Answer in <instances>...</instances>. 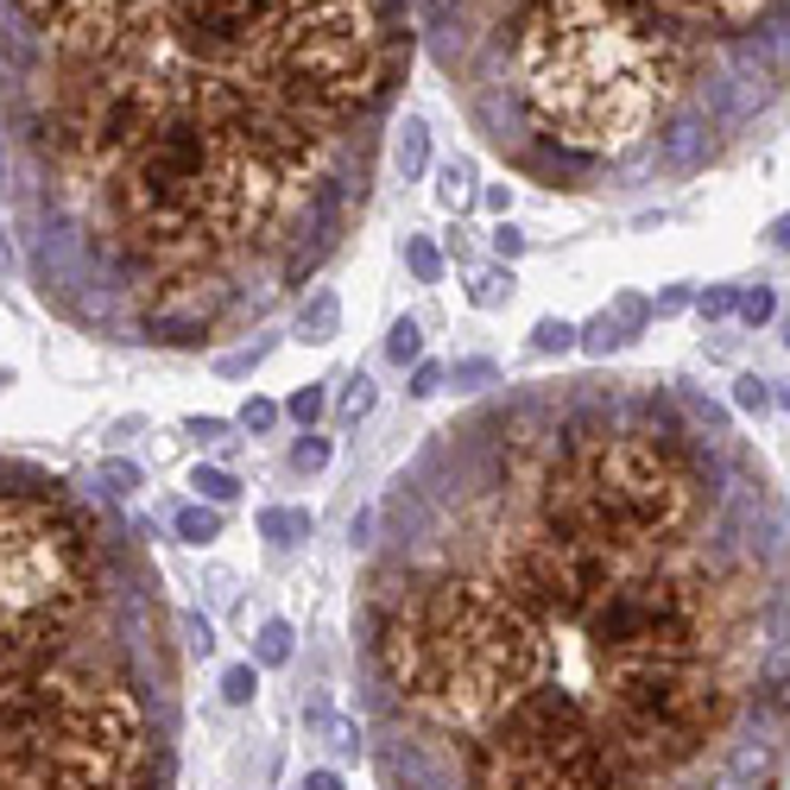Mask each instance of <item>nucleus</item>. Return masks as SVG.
Segmentation results:
<instances>
[{"mask_svg": "<svg viewBox=\"0 0 790 790\" xmlns=\"http://www.w3.org/2000/svg\"><path fill=\"white\" fill-rule=\"evenodd\" d=\"M443 380H449V367H436V360H418L405 393H411V398H431V393H443Z\"/></svg>", "mask_w": 790, "mask_h": 790, "instance_id": "obj_25", "label": "nucleus"}, {"mask_svg": "<svg viewBox=\"0 0 790 790\" xmlns=\"http://www.w3.org/2000/svg\"><path fill=\"white\" fill-rule=\"evenodd\" d=\"M190 487H196V500H209V506H234L241 500V481L228 474V468H190Z\"/></svg>", "mask_w": 790, "mask_h": 790, "instance_id": "obj_11", "label": "nucleus"}, {"mask_svg": "<svg viewBox=\"0 0 790 790\" xmlns=\"http://www.w3.org/2000/svg\"><path fill=\"white\" fill-rule=\"evenodd\" d=\"M734 297H740V291H727V285L702 291V297H696V310H702V323H715V317H727V310H734Z\"/></svg>", "mask_w": 790, "mask_h": 790, "instance_id": "obj_30", "label": "nucleus"}, {"mask_svg": "<svg viewBox=\"0 0 790 790\" xmlns=\"http://www.w3.org/2000/svg\"><path fill=\"white\" fill-rule=\"evenodd\" d=\"M7 380H13V373H7V367H0V386H7Z\"/></svg>", "mask_w": 790, "mask_h": 790, "instance_id": "obj_40", "label": "nucleus"}, {"mask_svg": "<svg viewBox=\"0 0 790 790\" xmlns=\"http://www.w3.org/2000/svg\"><path fill=\"white\" fill-rule=\"evenodd\" d=\"M259 355H266V348H241V355L221 360V373H253V367H259Z\"/></svg>", "mask_w": 790, "mask_h": 790, "instance_id": "obj_34", "label": "nucleus"}, {"mask_svg": "<svg viewBox=\"0 0 790 790\" xmlns=\"http://www.w3.org/2000/svg\"><path fill=\"white\" fill-rule=\"evenodd\" d=\"M772 709H778V715H785V709H790V671H785V677H778V683H772Z\"/></svg>", "mask_w": 790, "mask_h": 790, "instance_id": "obj_37", "label": "nucleus"}, {"mask_svg": "<svg viewBox=\"0 0 790 790\" xmlns=\"http://www.w3.org/2000/svg\"><path fill=\"white\" fill-rule=\"evenodd\" d=\"M683 89V44L639 0H532L512 33V95L557 158L613 165L651 145Z\"/></svg>", "mask_w": 790, "mask_h": 790, "instance_id": "obj_2", "label": "nucleus"}, {"mask_svg": "<svg viewBox=\"0 0 790 790\" xmlns=\"http://www.w3.org/2000/svg\"><path fill=\"white\" fill-rule=\"evenodd\" d=\"M291 468H297V474H323L329 468V436L304 431L297 443H291Z\"/></svg>", "mask_w": 790, "mask_h": 790, "instance_id": "obj_18", "label": "nucleus"}, {"mask_svg": "<svg viewBox=\"0 0 790 790\" xmlns=\"http://www.w3.org/2000/svg\"><path fill=\"white\" fill-rule=\"evenodd\" d=\"M734 405H740V411H765V405H772V386H765L759 373H740V380H734Z\"/></svg>", "mask_w": 790, "mask_h": 790, "instance_id": "obj_24", "label": "nucleus"}, {"mask_svg": "<svg viewBox=\"0 0 790 790\" xmlns=\"http://www.w3.org/2000/svg\"><path fill=\"white\" fill-rule=\"evenodd\" d=\"M411 38L398 33L393 7L380 0H317L291 20L266 51V82L291 114L317 127H348L355 114L393 95Z\"/></svg>", "mask_w": 790, "mask_h": 790, "instance_id": "obj_3", "label": "nucleus"}, {"mask_svg": "<svg viewBox=\"0 0 790 790\" xmlns=\"http://www.w3.org/2000/svg\"><path fill=\"white\" fill-rule=\"evenodd\" d=\"M241 424H247V431H272V424H279V405H272V398H247V405H241Z\"/></svg>", "mask_w": 790, "mask_h": 790, "instance_id": "obj_29", "label": "nucleus"}, {"mask_svg": "<svg viewBox=\"0 0 790 790\" xmlns=\"http://www.w3.org/2000/svg\"><path fill=\"white\" fill-rule=\"evenodd\" d=\"M310 512L304 506H266L259 512V538H272V544H291V538H310Z\"/></svg>", "mask_w": 790, "mask_h": 790, "instance_id": "obj_9", "label": "nucleus"}, {"mask_svg": "<svg viewBox=\"0 0 790 790\" xmlns=\"http://www.w3.org/2000/svg\"><path fill=\"white\" fill-rule=\"evenodd\" d=\"M304 790H342V778L335 772H304Z\"/></svg>", "mask_w": 790, "mask_h": 790, "instance_id": "obj_36", "label": "nucleus"}, {"mask_svg": "<svg viewBox=\"0 0 790 790\" xmlns=\"http://www.w3.org/2000/svg\"><path fill=\"white\" fill-rule=\"evenodd\" d=\"M626 342H633V335L620 329L613 310H601V317H588V323L575 329V348H582V355H595V360H608L613 348H626Z\"/></svg>", "mask_w": 790, "mask_h": 790, "instance_id": "obj_6", "label": "nucleus"}, {"mask_svg": "<svg viewBox=\"0 0 790 790\" xmlns=\"http://www.w3.org/2000/svg\"><path fill=\"white\" fill-rule=\"evenodd\" d=\"M158 582L71 481L0 462V790H171Z\"/></svg>", "mask_w": 790, "mask_h": 790, "instance_id": "obj_1", "label": "nucleus"}, {"mask_svg": "<svg viewBox=\"0 0 790 790\" xmlns=\"http://www.w3.org/2000/svg\"><path fill=\"white\" fill-rule=\"evenodd\" d=\"M696 304V291L689 285H664L658 297H651V317H677V310H689Z\"/></svg>", "mask_w": 790, "mask_h": 790, "instance_id": "obj_26", "label": "nucleus"}, {"mask_svg": "<svg viewBox=\"0 0 790 790\" xmlns=\"http://www.w3.org/2000/svg\"><path fill=\"white\" fill-rule=\"evenodd\" d=\"M190 436H203V443H221V436H228V424H221V418H190Z\"/></svg>", "mask_w": 790, "mask_h": 790, "instance_id": "obj_35", "label": "nucleus"}, {"mask_svg": "<svg viewBox=\"0 0 790 790\" xmlns=\"http://www.w3.org/2000/svg\"><path fill=\"white\" fill-rule=\"evenodd\" d=\"M651 20L671 13V20H696V26H721V33H740L765 13V0H639Z\"/></svg>", "mask_w": 790, "mask_h": 790, "instance_id": "obj_4", "label": "nucleus"}, {"mask_svg": "<svg viewBox=\"0 0 790 790\" xmlns=\"http://www.w3.org/2000/svg\"><path fill=\"white\" fill-rule=\"evenodd\" d=\"M532 348H538V355H570V348H575V323H563V317H538Z\"/></svg>", "mask_w": 790, "mask_h": 790, "instance_id": "obj_17", "label": "nucleus"}, {"mask_svg": "<svg viewBox=\"0 0 790 790\" xmlns=\"http://www.w3.org/2000/svg\"><path fill=\"white\" fill-rule=\"evenodd\" d=\"M253 664H266V671L291 664V626H285V620H266V626H259V639H253Z\"/></svg>", "mask_w": 790, "mask_h": 790, "instance_id": "obj_13", "label": "nucleus"}, {"mask_svg": "<svg viewBox=\"0 0 790 790\" xmlns=\"http://www.w3.org/2000/svg\"><path fill=\"white\" fill-rule=\"evenodd\" d=\"M772 241H778V247L790 253V209H785V216H778V221H772Z\"/></svg>", "mask_w": 790, "mask_h": 790, "instance_id": "obj_38", "label": "nucleus"}, {"mask_svg": "<svg viewBox=\"0 0 790 790\" xmlns=\"http://www.w3.org/2000/svg\"><path fill=\"white\" fill-rule=\"evenodd\" d=\"M449 380L474 393V386H487V380H494V360H456V367H449Z\"/></svg>", "mask_w": 790, "mask_h": 790, "instance_id": "obj_28", "label": "nucleus"}, {"mask_svg": "<svg viewBox=\"0 0 790 790\" xmlns=\"http://www.w3.org/2000/svg\"><path fill=\"white\" fill-rule=\"evenodd\" d=\"M183 633H190V646L203 651V658L216 651V633H209V620H196V613H190V620H183Z\"/></svg>", "mask_w": 790, "mask_h": 790, "instance_id": "obj_32", "label": "nucleus"}, {"mask_svg": "<svg viewBox=\"0 0 790 790\" xmlns=\"http://www.w3.org/2000/svg\"><path fill=\"white\" fill-rule=\"evenodd\" d=\"M323 734H329V747H335L342 759L360 753V727H355V721H323Z\"/></svg>", "mask_w": 790, "mask_h": 790, "instance_id": "obj_27", "label": "nucleus"}, {"mask_svg": "<svg viewBox=\"0 0 790 790\" xmlns=\"http://www.w3.org/2000/svg\"><path fill=\"white\" fill-rule=\"evenodd\" d=\"M424 165H431V127H424V114H405V127H398V171L424 178Z\"/></svg>", "mask_w": 790, "mask_h": 790, "instance_id": "obj_7", "label": "nucleus"}, {"mask_svg": "<svg viewBox=\"0 0 790 790\" xmlns=\"http://www.w3.org/2000/svg\"><path fill=\"white\" fill-rule=\"evenodd\" d=\"M436 203L456 209V216L474 203V158H449V165L436 171Z\"/></svg>", "mask_w": 790, "mask_h": 790, "instance_id": "obj_8", "label": "nucleus"}, {"mask_svg": "<svg viewBox=\"0 0 790 790\" xmlns=\"http://www.w3.org/2000/svg\"><path fill=\"white\" fill-rule=\"evenodd\" d=\"M285 418H297V424L310 431V424L323 418V386H297V393L285 398Z\"/></svg>", "mask_w": 790, "mask_h": 790, "instance_id": "obj_22", "label": "nucleus"}, {"mask_svg": "<svg viewBox=\"0 0 790 790\" xmlns=\"http://www.w3.org/2000/svg\"><path fill=\"white\" fill-rule=\"evenodd\" d=\"M734 310H740V317H747V323H772V310H778V297H772V285H747L740 291V297H734Z\"/></svg>", "mask_w": 790, "mask_h": 790, "instance_id": "obj_21", "label": "nucleus"}, {"mask_svg": "<svg viewBox=\"0 0 790 790\" xmlns=\"http://www.w3.org/2000/svg\"><path fill=\"white\" fill-rule=\"evenodd\" d=\"M506 297H512V272H506V266H481V272L468 279V304H474V310H500Z\"/></svg>", "mask_w": 790, "mask_h": 790, "instance_id": "obj_10", "label": "nucleus"}, {"mask_svg": "<svg viewBox=\"0 0 790 790\" xmlns=\"http://www.w3.org/2000/svg\"><path fill=\"white\" fill-rule=\"evenodd\" d=\"M772 405H785V411H790V386H778V393H772Z\"/></svg>", "mask_w": 790, "mask_h": 790, "instance_id": "obj_39", "label": "nucleus"}, {"mask_svg": "<svg viewBox=\"0 0 790 790\" xmlns=\"http://www.w3.org/2000/svg\"><path fill=\"white\" fill-rule=\"evenodd\" d=\"M405 266H411L418 285H436V279H443V247L424 241V234H411V241H405Z\"/></svg>", "mask_w": 790, "mask_h": 790, "instance_id": "obj_15", "label": "nucleus"}, {"mask_svg": "<svg viewBox=\"0 0 790 790\" xmlns=\"http://www.w3.org/2000/svg\"><path fill=\"white\" fill-rule=\"evenodd\" d=\"M102 487H109L114 500H127V494H140V487H145L140 462H127V456H109V462H102Z\"/></svg>", "mask_w": 790, "mask_h": 790, "instance_id": "obj_16", "label": "nucleus"}, {"mask_svg": "<svg viewBox=\"0 0 790 790\" xmlns=\"http://www.w3.org/2000/svg\"><path fill=\"white\" fill-rule=\"evenodd\" d=\"M494 253H500V266L506 259H519V253H525V234H519L512 221H500V228H494Z\"/></svg>", "mask_w": 790, "mask_h": 790, "instance_id": "obj_31", "label": "nucleus"}, {"mask_svg": "<svg viewBox=\"0 0 790 790\" xmlns=\"http://www.w3.org/2000/svg\"><path fill=\"white\" fill-rule=\"evenodd\" d=\"M785 342H790V317H785Z\"/></svg>", "mask_w": 790, "mask_h": 790, "instance_id": "obj_41", "label": "nucleus"}, {"mask_svg": "<svg viewBox=\"0 0 790 790\" xmlns=\"http://www.w3.org/2000/svg\"><path fill=\"white\" fill-rule=\"evenodd\" d=\"M335 411H342L348 424H355V418H367V411H373V380H367V373L342 380V398H335Z\"/></svg>", "mask_w": 790, "mask_h": 790, "instance_id": "obj_19", "label": "nucleus"}, {"mask_svg": "<svg viewBox=\"0 0 790 790\" xmlns=\"http://www.w3.org/2000/svg\"><path fill=\"white\" fill-rule=\"evenodd\" d=\"M386 360H398V367H418V360H424V329L411 323V317H398V323L386 329Z\"/></svg>", "mask_w": 790, "mask_h": 790, "instance_id": "obj_14", "label": "nucleus"}, {"mask_svg": "<svg viewBox=\"0 0 790 790\" xmlns=\"http://www.w3.org/2000/svg\"><path fill=\"white\" fill-rule=\"evenodd\" d=\"M613 317H620V329L633 335V329H646V323H651V304L639 297V291H620V297H613Z\"/></svg>", "mask_w": 790, "mask_h": 790, "instance_id": "obj_23", "label": "nucleus"}, {"mask_svg": "<svg viewBox=\"0 0 790 790\" xmlns=\"http://www.w3.org/2000/svg\"><path fill=\"white\" fill-rule=\"evenodd\" d=\"M335 323H342V297H335V291H317V297L297 310V335H304V342H335Z\"/></svg>", "mask_w": 790, "mask_h": 790, "instance_id": "obj_5", "label": "nucleus"}, {"mask_svg": "<svg viewBox=\"0 0 790 790\" xmlns=\"http://www.w3.org/2000/svg\"><path fill=\"white\" fill-rule=\"evenodd\" d=\"M481 203H487V209L506 221V209H512V183H487V190H481Z\"/></svg>", "mask_w": 790, "mask_h": 790, "instance_id": "obj_33", "label": "nucleus"}, {"mask_svg": "<svg viewBox=\"0 0 790 790\" xmlns=\"http://www.w3.org/2000/svg\"><path fill=\"white\" fill-rule=\"evenodd\" d=\"M171 525H178V538H183V544H216V538H221V512H216V506H203V500L183 506Z\"/></svg>", "mask_w": 790, "mask_h": 790, "instance_id": "obj_12", "label": "nucleus"}, {"mask_svg": "<svg viewBox=\"0 0 790 790\" xmlns=\"http://www.w3.org/2000/svg\"><path fill=\"white\" fill-rule=\"evenodd\" d=\"M221 696H228L234 709H247L253 696H259V664H228V677H221Z\"/></svg>", "mask_w": 790, "mask_h": 790, "instance_id": "obj_20", "label": "nucleus"}]
</instances>
